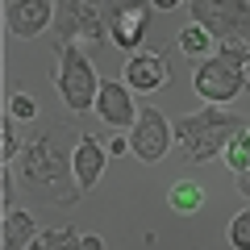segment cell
<instances>
[{
	"mask_svg": "<svg viewBox=\"0 0 250 250\" xmlns=\"http://www.w3.org/2000/svg\"><path fill=\"white\" fill-rule=\"evenodd\" d=\"M75 129L67 121L50 134H38L34 142L21 150V188H29L46 205H75L83 196V188L75 184L71 150H62V138H71Z\"/></svg>",
	"mask_w": 250,
	"mask_h": 250,
	"instance_id": "1",
	"label": "cell"
},
{
	"mask_svg": "<svg viewBox=\"0 0 250 250\" xmlns=\"http://www.w3.org/2000/svg\"><path fill=\"white\" fill-rule=\"evenodd\" d=\"M242 129V117L238 113H225V108L208 104L200 113H188L179 117L175 125V142H179V154L188 163H213L217 154L229 146V138Z\"/></svg>",
	"mask_w": 250,
	"mask_h": 250,
	"instance_id": "2",
	"label": "cell"
},
{
	"mask_svg": "<svg viewBox=\"0 0 250 250\" xmlns=\"http://www.w3.org/2000/svg\"><path fill=\"white\" fill-rule=\"evenodd\" d=\"M246 62H250V46H221L213 59H205L192 75L196 92L208 100V104H229L233 96H242L246 88Z\"/></svg>",
	"mask_w": 250,
	"mask_h": 250,
	"instance_id": "3",
	"label": "cell"
},
{
	"mask_svg": "<svg viewBox=\"0 0 250 250\" xmlns=\"http://www.w3.org/2000/svg\"><path fill=\"white\" fill-rule=\"evenodd\" d=\"M188 13L213 42L250 46V4H242V0H192Z\"/></svg>",
	"mask_w": 250,
	"mask_h": 250,
	"instance_id": "4",
	"label": "cell"
},
{
	"mask_svg": "<svg viewBox=\"0 0 250 250\" xmlns=\"http://www.w3.org/2000/svg\"><path fill=\"white\" fill-rule=\"evenodd\" d=\"M59 96L71 113H88L96 108L100 96V75L92 67V59L83 54V46H67L59 50Z\"/></svg>",
	"mask_w": 250,
	"mask_h": 250,
	"instance_id": "5",
	"label": "cell"
},
{
	"mask_svg": "<svg viewBox=\"0 0 250 250\" xmlns=\"http://www.w3.org/2000/svg\"><path fill=\"white\" fill-rule=\"evenodd\" d=\"M104 25H108V13L100 4H88V0H62L54 4V42L59 50L67 46H96L104 42Z\"/></svg>",
	"mask_w": 250,
	"mask_h": 250,
	"instance_id": "6",
	"label": "cell"
},
{
	"mask_svg": "<svg viewBox=\"0 0 250 250\" xmlns=\"http://www.w3.org/2000/svg\"><path fill=\"white\" fill-rule=\"evenodd\" d=\"M171 125H167V117L159 113V108H150L146 104L142 113H138V121H134V129H129V154L134 159H142V163H159L163 154L171 150Z\"/></svg>",
	"mask_w": 250,
	"mask_h": 250,
	"instance_id": "7",
	"label": "cell"
},
{
	"mask_svg": "<svg viewBox=\"0 0 250 250\" xmlns=\"http://www.w3.org/2000/svg\"><path fill=\"white\" fill-rule=\"evenodd\" d=\"M167 83H171V59H167L163 46H150V50L129 54V62H125V88L163 92Z\"/></svg>",
	"mask_w": 250,
	"mask_h": 250,
	"instance_id": "8",
	"label": "cell"
},
{
	"mask_svg": "<svg viewBox=\"0 0 250 250\" xmlns=\"http://www.w3.org/2000/svg\"><path fill=\"white\" fill-rule=\"evenodd\" d=\"M108 13V34H113V42L121 46V50H146V29H150V9L146 4H113Z\"/></svg>",
	"mask_w": 250,
	"mask_h": 250,
	"instance_id": "9",
	"label": "cell"
},
{
	"mask_svg": "<svg viewBox=\"0 0 250 250\" xmlns=\"http://www.w3.org/2000/svg\"><path fill=\"white\" fill-rule=\"evenodd\" d=\"M4 25L17 38H38L42 29H54V4L50 0H9Z\"/></svg>",
	"mask_w": 250,
	"mask_h": 250,
	"instance_id": "10",
	"label": "cell"
},
{
	"mask_svg": "<svg viewBox=\"0 0 250 250\" xmlns=\"http://www.w3.org/2000/svg\"><path fill=\"white\" fill-rule=\"evenodd\" d=\"M96 117L113 129H134L138 121V108H134V96L129 88L117 80H100V96H96Z\"/></svg>",
	"mask_w": 250,
	"mask_h": 250,
	"instance_id": "11",
	"label": "cell"
},
{
	"mask_svg": "<svg viewBox=\"0 0 250 250\" xmlns=\"http://www.w3.org/2000/svg\"><path fill=\"white\" fill-rule=\"evenodd\" d=\"M104 142L92 134H80V142L71 146V167H75V184L83 188V192H92V188L100 184V175H104Z\"/></svg>",
	"mask_w": 250,
	"mask_h": 250,
	"instance_id": "12",
	"label": "cell"
},
{
	"mask_svg": "<svg viewBox=\"0 0 250 250\" xmlns=\"http://www.w3.org/2000/svg\"><path fill=\"white\" fill-rule=\"evenodd\" d=\"M34 213H25V208H13V213H4V221H0V250H29L34 246Z\"/></svg>",
	"mask_w": 250,
	"mask_h": 250,
	"instance_id": "13",
	"label": "cell"
},
{
	"mask_svg": "<svg viewBox=\"0 0 250 250\" xmlns=\"http://www.w3.org/2000/svg\"><path fill=\"white\" fill-rule=\"evenodd\" d=\"M167 205H171V213L192 217V213H200V208H205V188H200L196 179H175V184H171V192H167Z\"/></svg>",
	"mask_w": 250,
	"mask_h": 250,
	"instance_id": "14",
	"label": "cell"
},
{
	"mask_svg": "<svg viewBox=\"0 0 250 250\" xmlns=\"http://www.w3.org/2000/svg\"><path fill=\"white\" fill-rule=\"evenodd\" d=\"M175 42H179V50H184L188 59H200V62H205V54L213 50V38H208L205 29L196 25V21H188V25L179 29V38H175Z\"/></svg>",
	"mask_w": 250,
	"mask_h": 250,
	"instance_id": "15",
	"label": "cell"
},
{
	"mask_svg": "<svg viewBox=\"0 0 250 250\" xmlns=\"http://www.w3.org/2000/svg\"><path fill=\"white\" fill-rule=\"evenodd\" d=\"M17 117H0V163L4 167H13V159H17V150H25V146L17 142Z\"/></svg>",
	"mask_w": 250,
	"mask_h": 250,
	"instance_id": "16",
	"label": "cell"
},
{
	"mask_svg": "<svg viewBox=\"0 0 250 250\" xmlns=\"http://www.w3.org/2000/svg\"><path fill=\"white\" fill-rule=\"evenodd\" d=\"M221 159H225V167L233 171V175H246L250 171V146L246 142H238V134L229 138V146L221 150Z\"/></svg>",
	"mask_w": 250,
	"mask_h": 250,
	"instance_id": "17",
	"label": "cell"
},
{
	"mask_svg": "<svg viewBox=\"0 0 250 250\" xmlns=\"http://www.w3.org/2000/svg\"><path fill=\"white\" fill-rule=\"evenodd\" d=\"M42 246L46 250H83V233L80 229H50V233H42Z\"/></svg>",
	"mask_w": 250,
	"mask_h": 250,
	"instance_id": "18",
	"label": "cell"
},
{
	"mask_svg": "<svg viewBox=\"0 0 250 250\" xmlns=\"http://www.w3.org/2000/svg\"><path fill=\"white\" fill-rule=\"evenodd\" d=\"M229 246L233 250H250V208H242L229 221Z\"/></svg>",
	"mask_w": 250,
	"mask_h": 250,
	"instance_id": "19",
	"label": "cell"
},
{
	"mask_svg": "<svg viewBox=\"0 0 250 250\" xmlns=\"http://www.w3.org/2000/svg\"><path fill=\"white\" fill-rule=\"evenodd\" d=\"M13 200H17V179H13V167H4L0 163V205H4V213H13Z\"/></svg>",
	"mask_w": 250,
	"mask_h": 250,
	"instance_id": "20",
	"label": "cell"
},
{
	"mask_svg": "<svg viewBox=\"0 0 250 250\" xmlns=\"http://www.w3.org/2000/svg\"><path fill=\"white\" fill-rule=\"evenodd\" d=\"M9 117H17V121H34L38 117V104L29 96H13L9 100Z\"/></svg>",
	"mask_w": 250,
	"mask_h": 250,
	"instance_id": "21",
	"label": "cell"
},
{
	"mask_svg": "<svg viewBox=\"0 0 250 250\" xmlns=\"http://www.w3.org/2000/svg\"><path fill=\"white\" fill-rule=\"evenodd\" d=\"M104 150L113 154V159H117V154H129V138H121V134H117L113 142H104Z\"/></svg>",
	"mask_w": 250,
	"mask_h": 250,
	"instance_id": "22",
	"label": "cell"
},
{
	"mask_svg": "<svg viewBox=\"0 0 250 250\" xmlns=\"http://www.w3.org/2000/svg\"><path fill=\"white\" fill-rule=\"evenodd\" d=\"M83 250H104V238L100 233H83Z\"/></svg>",
	"mask_w": 250,
	"mask_h": 250,
	"instance_id": "23",
	"label": "cell"
},
{
	"mask_svg": "<svg viewBox=\"0 0 250 250\" xmlns=\"http://www.w3.org/2000/svg\"><path fill=\"white\" fill-rule=\"evenodd\" d=\"M150 9H159V13H171V9H179V0H154Z\"/></svg>",
	"mask_w": 250,
	"mask_h": 250,
	"instance_id": "24",
	"label": "cell"
},
{
	"mask_svg": "<svg viewBox=\"0 0 250 250\" xmlns=\"http://www.w3.org/2000/svg\"><path fill=\"white\" fill-rule=\"evenodd\" d=\"M238 192L250 200V171H246V175H238Z\"/></svg>",
	"mask_w": 250,
	"mask_h": 250,
	"instance_id": "25",
	"label": "cell"
},
{
	"mask_svg": "<svg viewBox=\"0 0 250 250\" xmlns=\"http://www.w3.org/2000/svg\"><path fill=\"white\" fill-rule=\"evenodd\" d=\"M29 250H46V246H42V238H38V242H34V246H29Z\"/></svg>",
	"mask_w": 250,
	"mask_h": 250,
	"instance_id": "26",
	"label": "cell"
}]
</instances>
